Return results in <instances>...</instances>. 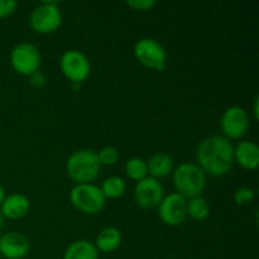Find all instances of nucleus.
Instances as JSON below:
<instances>
[{
	"instance_id": "obj_15",
	"label": "nucleus",
	"mask_w": 259,
	"mask_h": 259,
	"mask_svg": "<svg viewBox=\"0 0 259 259\" xmlns=\"http://www.w3.org/2000/svg\"><path fill=\"white\" fill-rule=\"evenodd\" d=\"M174 168V159L169 154L164 152H157L152 154L147 161V169H148L149 177L159 180L167 177Z\"/></svg>"
},
{
	"instance_id": "obj_6",
	"label": "nucleus",
	"mask_w": 259,
	"mask_h": 259,
	"mask_svg": "<svg viewBox=\"0 0 259 259\" xmlns=\"http://www.w3.org/2000/svg\"><path fill=\"white\" fill-rule=\"evenodd\" d=\"M62 24V12L57 3L43 2L32 10L29 25L33 32L50 34L56 32Z\"/></svg>"
},
{
	"instance_id": "obj_20",
	"label": "nucleus",
	"mask_w": 259,
	"mask_h": 259,
	"mask_svg": "<svg viewBox=\"0 0 259 259\" xmlns=\"http://www.w3.org/2000/svg\"><path fill=\"white\" fill-rule=\"evenodd\" d=\"M125 174L133 181L138 182L148 176L147 169V161L141 157H132L125 162Z\"/></svg>"
},
{
	"instance_id": "obj_3",
	"label": "nucleus",
	"mask_w": 259,
	"mask_h": 259,
	"mask_svg": "<svg viewBox=\"0 0 259 259\" xmlns=\"http://www.w3.org/2000/svg\"><path fill=\"white\" fill-rule=\"evenodd\" d=\"M172 182L176 192L185 199L201 196L206 189V175L196 163L184 162L174 171Z\"/></svg>"
},
{
	"instance_id": "obj_12",
	"label": "nucleus",
	"mask_w": 259,
	"mask_h": 259,
	"mask_svg": "<svg viewBox=\"0 0 259 259\" xmlns=\"http://www.w3.org/2000/svg\"><path fill=\"white\" fill-rule=\"evenodd\" d=\"M30 250L28 238L23 233L8 232L0 237V255L7 259H23Z\"/></svg>"
},
{
	"instance_id": "obj_28",
	"label": "nucleus",
	"mask_w": 259,
	"mask_h": 259,
	"mask_svg": "<svg viewBox=\"0 0 259 259\" xmlns=\"http://www.w3.org/2000/svg\"><path fill=\"white\" fill-rule=\"evenodd\" d=\"M2 228H3V215L0 214V230H2Z\"/></svg>"
},
{
	"instance_id": "obj_24",
	"label": "nucleus",
	"mask_w": 259,
	"mask_h": 259,
	"mask_svg": "<svg viewBox=\"0 0 259 259\" xmlns=\"http://www.w3.org/2000/svg\"><path fill=\"white\" fill-rule=\"evenodd\" d=\"M18 3L14 0H0V19L8 18L15 12Z\"/></svg>"
},
{
	"instance_id": "obj_14",
	"label": "nucleus",
	"mask_w": 259,
	"mask_h": 259,
	"mask_svg": "<svg viewBox=\"0 0 259 259\" xmlns=\"http://www.w3.org/2000/svg\"><path fill=\"white\" fill-rule=\"evenodd\" d=\"M2 211L0 214L8 219L17 220L22 219L29 212L30 201L25 195L23 194H12L5 196L2 204Z\"/></svg>"
},
{
	"instance_id": "obj_11",
	"label": "nucleus",
	"mask_w": 259,
	"mask_h": 259,
	"mask_svg": "<svg viewBox=\"0 0 259 259\" xmlns=\"http://www.w3.org/2000/svg\"><path fill=\"white\" fill-rule=\"evenodd\" d=\"M136 204L144 210H153L158 207L164 197V189L158 180L147 176L136 184L133 190Z\"/></svg>"
},
{
	"instance_id": "obj_16",
	"label": "nucleus",
	"mask_w": 259,
	"mask_h": 259,
	"mask_svg": "<svg viewBox=\"0 0 259 259\" xmlns=\"http://www.w3.org/2000/svg\"><path fill=\"white\" fill-rule=\"evenodd\" d=\"M121 240H123V237H121L120 230L118 228L108 227L100 230L94 244L99 252L111 253L120 247Z\"/></svg>"
},
{
	"instance_id": "obj_23",
	"label": "nucleus",
	"mask_w": 259,
	"mask_h": 259,
	"mask_svg": "<svg viewBox=\"0 0 259 259\" xmlns=\"http://www.w3.org/2000/svg\"><path fill=\"white\" fill-rule=\"evenodd\" d=\"M125 4L136 12H149L156 7L154 0H129Z\"/></svg>"
},
{
	"instance_id": "obj_13",
	"label": "nucleus",
	"mask_w": 259,
	"mask_h": 259,
	"mask_svg": "<svg viewBox=\"0 0 259 259\" xmlns=\"http://www.w3.org/2000/svg\"><path fill=\"white\" fill-rule=\"evenodd\" d=\"M234 161L242 168L253 171L259 166V147L253 141H242L234 148Z\"/></svg>"
},
{
	"instance_id": "obj_22",
	"label": "nucleus",
	"mask_w": 259,
	"mask_h": 259,
	"mask_svg": "<svg viewBox=\"0 0 259 259\" xmlns=\"http://www.w3.org/2000/svg\"><path fill=\"white\" fill-rule=\"evenodd\" d=\"M254 197L255 192L250 187H239L234 192V202L237 205H239V206H244V205L250 204L254 200Z\"/></svg>"
},
{
	"instance_id": "obj_26",
	"label": "nucleus",
	"mask_w": 259,
	"mask_h": 259,
	"mask_svg": "<svg viewBox=\"0 0 259 259\" xmlns=\"http://www.w3.org/2000/svg\"><path fill=\"white\" fill-rule=\"evenodd\" d=\"M258 104H259V99L255 98L254 99V106H253V114H254V119H255V120H258V116H259Z\"/></svg>"
},
{
	"instance_id": "obj_17",
	"label": "nucleus",
	"mask_w": 259,
	"mask_h": 259,
	"mask_svg": "<svg viewBox=\"0 0 259 259\" xmlns=\"http://www.w3.org/2000/svg\"><path fill=\"white\" fill-rule=\"evenodd\" d=\"M62 259H99V250L90 240H75L66 248Z\"/></svg>"
},
{
	"instance_id": "obj_19",
	"label": "nucleus",
	"mask_w": 259,
	"mask_h": 259,
	"mask_svg": "<svg viewBox=\"0 0 259 259\" xmlns=\"http://www.w3.org/2000/svg\"><path fill=\"white\" fill-rule=\"evenodd\" d=\"M210 214V205L202 196L192 197L187 201V217L196 222H202Z\"/></svg>"
},
{
	"instance_id": "obj_27",
	"label": "nucleus",
	"mask_w": 259,
	"mask_h": 259,
	"mask_svg": "<svg viewBox=\"0 0 259 259\" xmlns=\"http://www.w3.org/2000/svg\"><path fill=\"white\" fill-rule=\"evenodd\" d=\"M5 196H7V195H5V190H4V187H3V185L0 184V206H2L3 201H4V199H5Z\"/></svg>"
},
{
	"instance_id": "obj_21",
	"label": "nucleus",
	"mask_w": 259,
	"mask_h": 259,
	"mask_svg": "<svg viewBox=\"0 0 259 259\" xmlns=\"http://www.w3.org/2000/svg\"><path fill=\"white\" fill-rule=\"evenodd\" d=\"M98 159L99 163L101 166H113L118 162L119 159V152L115 147L105 146L98 152Z\"/></svg>"
},
{
	"instance_id": "obj_18",
	"label": "nucleus",
	"mask_w": 259,
	"mask_h": 259,
	"mask_svg": "<svg viewBox=\"0 0 259 259\" xmlns=\"http://www.w3.org/2000/svg\"><path fill=\"white\" fill-rule=\"evenodd\" d=\"M101 192L105 196V199H119L124 195L126 189V184L121 177L119 176H110L104 180L101 185Z\"/></svg>"
},
{
	"instance_id": "obj_4",
	"label": "nucleus",
	"mask_w": 259,
	"mask_h": 259,
	"mask_svg": "<svg viewBox=\"0 0 259 259\" xmlns=\"http://www.w3.org/2000/svg\"><path fill=\"white\" fill-rule=\"evenodd\" d=\"M71 205L85 215H96L105 207L106 199L101 189L94 184L75 185L70 191Z\"/></svg>"
},
{
	"instance_id": "obj_9",
	"label": "nucleus",
	"mask_w": 259,
	"mask_h": 259,
	"mask_svg": "<svg viewBox=\"0 0 259 259\" xmlns=\"http://www.w3.org/2000/svg\"><path fill=\"white\" fill-rule=\"evenodd\" d=\"M219 124L224 138L239 139L249 129V115L242 106H230L223 113Z\"/></svg>"
},
{
	"instance_id": "obj_5",
	"label": "nucleus",
	"mask_w": 259,
	"mask_h": 259,
	"mask_svg": "<svg viewBox=\"0 0 259 259\" xmlns=\"http://www.w3.org/2000/svg\"><path fill=\"white\" fill-rule=\"evenodd\" d=\"M134 57L142 66L149 70L162 72L167 66V51L162 43L154 38H141L133 48Z\"/></svg>"
},
{
	"instance_id": "obj_29",
	"label": "nucleus",
	"mask_w": 259,
	"mask_h": 259,
	"mask_svg": "<svg viewBox=\"0 0 259 259\" xmlns=\"http://www.w3.org/2000/svg\"><path fill=\"white\" fill-rule=\"evenodd\" d=\"M0 259H2V255H0Z\"/></svg>"
},
{
	"instance_id": "obj_1",
	"label": "nucleus",
	"mask_w": 259,
	"mask_h": 259,
	"mask_svg": "<svg viewBox=\"0 0 259 259\" xmlns=\"http://www.w3.org/2000/svg\"><path fill=\"white\" fill-rule=\"evenodd\" d=\"M197 166L205 175L222 177L234 163V147L223 136H211L202 139L196 148Z\"/></svg>"
},
{
	"instance_id": "obj_10",
	"label": "nucleus",
	"mask_w": 259,
	"mask_h": 259,
	"mask_svg": "<svg viewBox=\"0 0 259 259\" xmlns=\"http://www.w3.org/2000/svg\"><path fill=\"white\" fill-rule=\"evenodd\" d=\"M157 209L161 222L168 227H180L187 219V200L177 192L164 196Z\"/></svg>"
},
{
	"instance_id": "obj_2",
	"label": "nucleus",
	"mask_w": 259,
	"mask_h": 259,
	"mask_svg": "<svg viewBox=\"0 0 259 259\" xmlns=\"http://www.w3.org/2000/svg\"><path fill=\"white\" fill-rule=\"evenodd\" d=\"M101 164L98 154L91 149H78L70 154L66 162V172L76 185L93 184L100 174Z\"/></svg>"
},
{
	"instance_id": "obj_25",
	"label": "nucleus",
	"mask_w": 259,
	"mask_h": 259,
	"mask_svg": "<svg viewBox=\"0 0 259 259\" xmlns=\"http://www.w3.org/2000/svg\"><path fill=\"white\" fill-rule=\"evenodd\" d=\"M28 77H29V83L30 85L33 86V88H37V89H39V88H42V86H45L46 85V76H45V73H42L40 72V71H37V72H34V73H32V75L30 76H28Z\"/></svg>"
},
{
	"instance_id": "obj_7",
	"label": "nucleus",
	"mask_w": 259,
	"mask_h": 259,
	"mask_svg": "<svg viewBox=\"0 0 259 259\" xmlns=\"http://www.w3.org/2000/svg\"><path fill=\"white\" fill-rule=\"evenodd\" d=\"M42 56L34 45L28 42L18 43L10 52V65L13 70L23 76H30L39 71Z\"/></svg>"
},
{
	"instance_id": "obj_8",
	"label": "nucleus",
	"mask_w": 259,
	"mask_h": 259,
	"mask_svg": "<svg viewBox=\"0 0 259 259\" xmlns=\"http://www.w3.org/2000/svg\"><path fill=\"white\" fill-rule=\"evenodd\" d=\"M60 68L62 75L75 85L83 82L91 73L88 56L77 50H68L61 56Z\"/></svg>"
}]
</instances>
